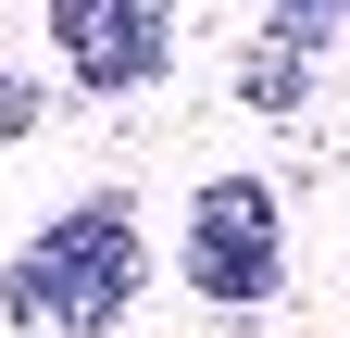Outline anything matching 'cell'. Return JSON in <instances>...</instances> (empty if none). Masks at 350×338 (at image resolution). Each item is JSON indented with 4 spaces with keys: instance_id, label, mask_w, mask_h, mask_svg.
<instances>
[{
    "instance_id": "1",
    "label": "cell",
    "mask_w": 350,
    "mask_h": 338,
    "mask_svg": "<svg viewBox=\"0 0 350 338\" xmlns=\"http://www.w3.org/2000/svg\"><path fill=\"white\" fill-rule=\"evenodd\" d=\"M125 301H138V213L125 200H75L13 263V326L25 338H100Z\"/></svg>"
},
{
    "instance_id": "2",
    "label": "cell",
    "mask_w": 350,
    "mask_h": 338,
    "mask_svg": "<svg viewBox=\"0 0 350 338\" xmlns=\"http://www.w3.org/2000/svg\"><path fill=\"white\" fill-rule=\"evenodd\" d=\"M188 288L200 301H262L275 288V188L262 176H213L188 200Z\"/></svg>"
},
{
    "instance_id": "3",
    "label": "cell",
    "mask_w": 350,
    "mask_h": 338,
    "mask_svg": "<svg viewBox=\"0 0 350 338\" xmlns=\"http://www.w3.org/2000/svg\"><path fill=\"white\" fill-rule=\"evenodd\" d=\"M51 38L75 51L88 88H138L163 63V0H51Z\"/></svg>"
},
{
    "instance_id": "4",
    "label": "cell",
    "mask_w": 350,
    "mask_h": 338,
    "mask_svg": "<svg viewBox=\"0 0 350 338\" xmlns=\"http://www.w3.org/2000/svg\"><path fill=\"white\" fill-rule=\"evenodd\" d=\"M250 101H300V38H262L250 51Z\"/></svg>"
},
{
    "instance_id": "5",
    "label": "cell",
    "mask_w": 350,
    "mask_h": 338,
    "mask_svg": "<svg viewBox=\"0 0 350 338\" xmlns=\"http://www.w3.org/2000/svg\"><path fill=\"white\" fill-rule=\"evenodd\" d=\"M38 125V88H13V75H0V138H25Z\"/></svg>"
},
{
    "instance_id": "6",
    "label": "cell",
    "mask_w": 350,
    "mask_h": 338,
    "mask_svg": "<svg viewBox=\"0 0 350 338\" xmlns=\"http://www.w3.org/2000/svg\"><path fill=\"white\" fill-rule=\"evenodd\" d=\"M288 13H350V0H288Z\"/></svg>"
}]
</instances>
